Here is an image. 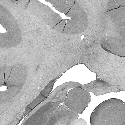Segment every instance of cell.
Instances as JSON below:
<instances>
[{"label":"cell","mask_w":125,"mask_h":125,"mask_svg":"<svg viewBox=\"0 0 125 125\" xmlns=\"http://www.w3.org/2000/svg\"><path fill=\"white\" fill-rule=\"evenodd\" d=\"M117 99L114 103H109V99L107 100V104L105 106L103 102L104 109L102 108L100 111V122L98 125H125V103L120 99L117 103Z\"/></svg>","instance_id":"cell-1"},{"label":"cell","mask_w":125,"mask_h":125,"mask_svg":"<svg viewBox=\"0 0 125 125\" xmlns=\"http://www.w3.org/2000/svg\"><path fill=\"white\" fill-rule=\"evenodd\" d=\"M90 95L87 91L76 88L68 92L63 104L68 108L81 114L91 101Z\"/></svg>","instance_id":"cell-2"},{"label":"cell","mask_w":125,"mask_h":125,"mask_svg":"<svg viewBox=\"0 0 125 125\" xmlns=\"http://www.w3.org/2000/svg\"><path fill=\"white\" fill-rule=\"evenodd\" d=\"M50 116H53L54 123L57 125H74L79 116L76 112L63 104L54 109Z\"/></svg>","instance_id":"cell-3"},{"label":"cell","mask_w":125,"mask_h":125,"mask_svg":"<svg viewBox=\"0 0 125 125\" xmlns=\"http://www.w3.org/2000/svg\"><path fill=\"white\" fill-rule=\"evenodd\" d=\"M52 1V4L56 9L61 13L66 14L73 5L74 0H54Z\"/></svg>","instance_id":"cell-4"},{"label":"cell","mask_w":125,"mask_h":125,"mask_svg":"<svg viewBox=\"0 0 125 125\" xmlns=\"http://www.w3.org/2000/svg\"><path fill=\"white\" fill-rule=\"evenodd\" d=\"M67 20V19L62 20L60 22L55 25L53 29L59 32L63 33Z\"/></svg>","instance_id":"cell-5"}]
</instances>
